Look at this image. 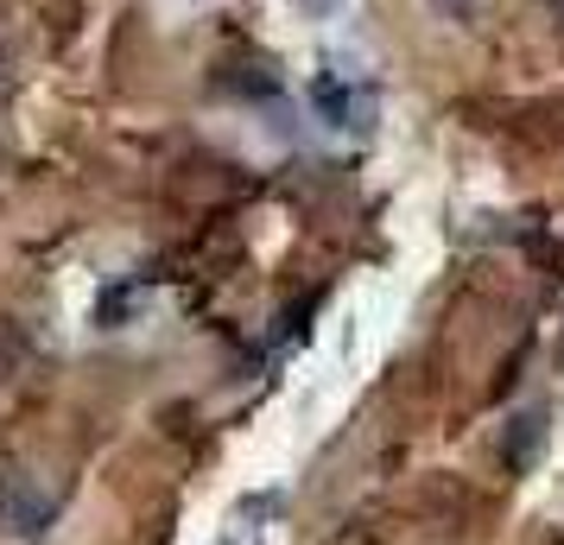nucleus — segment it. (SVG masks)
<instances>
[{
  "label": "nucleus",
  "mask_w": 564,
  "mask_h": 545,
  "mask_svg": "<svg viewBox=\"0 0 564 545\" xmlns=\"http://www.w3.org/2000/svg\"><path fill=\"white\" fill-rule=\"evenodd\" d=\"M437 13H444V20H469V13H476V0H437Z\"/></svg>",
  "instance_id": "2"
},
{
  "label": "nucleus",
  "mask_w": 564,
  "mask_h": 545,
  "mask_svg": "<svg viewBox=\"0 0 564 545\" xmlns=\"http://www.w3.org/2000/svg\"><path fill=\"white\" fill-rule=\"evenodd\" d=\"M539 438H545V425H539V413H520V418H513V444H508V464L520 469V464H527V457H533V450H539Z\"/></svg>",
  "instance_id": "1"
}]
</instances>
